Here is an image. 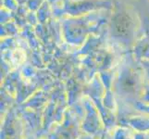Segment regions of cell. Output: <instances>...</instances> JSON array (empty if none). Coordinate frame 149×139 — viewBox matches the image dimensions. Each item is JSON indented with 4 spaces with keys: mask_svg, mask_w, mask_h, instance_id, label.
<instances>
[{
    "mask_svg": "<svg viewBox=\"0 0 149 139\" xmlns=\"http://www.w3.org/2000/svg\"><path fill=\"white\" fill-rule=\"evenodd\" d=\"M142 69L131 59L123 60L114 75L112 92L115 96L126 102H139L146 86Z\"/></svg>",
    "mask_w": 149,
    "mask_h": 139,
    "instance_id": "1",
    "label": "cell"
},
{
    "mask_svg": "<svg viewBox=\"0 0 149 139\" xmlns=\"http://www.w3.org/2000/svg\"><path fill=\"white\" fill-rule=\"evenodd\" d=\"M110 34L117 43L123 45L135 44L136 22L127 9L116 11L110 20Z\"/></svg>",
    "mask_w": 149,
    "mask_h": 139,
    "instance_id": "2",
    "label": "cell"
},
{
    "mask_svg": "<svg viewBox=\"0 0 149 139\" xmlns=\"http://www.w3.org/2000/svg\"><path fill=\"white\" fill-rule=\"evenodd\" d=\"M63 34L66 41L69 44L78 45L84 44L87 36V26L84 22L78 19L67 18L62 20Z\"/></svg>",
    "mask_w": 149,
    "mask_h": 139,
    "instance_id": "3",
    "label": "cell"
},
{
    "mask_svg": "<svg viewBox=\"0 0 149 139\" xmlns=\"http://www.w3.org/2000/svg\"><path fill=\"white\" fill-rule=\"evenodd\" d=\"M134 57L137 59L149 60V36H143L137 40L133 45Z\"/></svg>",
    "mask_w": 149,
    "mask_h": 139,
    "instance_id": "4",
    "label": "cell"
},
{
    "mask_svg": "<svg viewBox=\"0 0 149 139\" xmlns=\"http://www.w3.org/2000/svg\"><path fill=\"white\" fill-rule=\"evenodd\" d=\"M131 126L136 132H148L149 131V115L147 116H133L129 120Z\"/></svg>",
    "mask_w": 149,
    "mask_h": 139,
    "instance_id": "5",
    "label": "cell"
},
{
    "mask_svg": "<svg viewBox=\"0 0 149 139\" xmlns=\"http://www.w3.org/2000/svg\"><path fill=\"white\" fill-rule=\"evenodd\" d=\"M52 8H51V5L45 1L42 7H41L37 11H36V15H37V18H38V22L40 24H44L47 22L49 20V18L51 17L52 15Z\"/></svg>",
    "mask_w": 149,
    "mask_h": 139,
    "instance_id": "6",
    "label": "cell"
},
{
    "mask_svg": "<svg viewBox=\"0 0 149 139\" xmlns=\"http://www.w3.org/2000/svg\"><path fill=\"white\" fill-rule=\"evenodd\" d=\"M112 139H135V132L125 127H118L112 135Z\"/></svg>",
    "mask_w": 149,
    "mask_h": 139,
    "instance_id": "7",
    "label": "cell"
},
{
    "mask_svg": "<svg viewBox=\"0 0 149 139\" xmlns=\"http://www.w3.org/2000/svg\"><path fill=\"white\" fill-rule=\"evenodd\" d=\"M18 33V24L15 20H11L6 24L1 25V37L5 36H12Z\"/></svg>",
    "mask_w": 149,
    "mask_h": 139,
    "instance_id": "8",
    "label": "cell"
},
{
    "mask_svg": "<svg viewBox=\"0 0 149 139\" xmlns=\"http://www.w3.org/2000/svg\"><path fill=\"white\" fill-rule=\"evenodd\" d=\"M1 6L2 8H6L13 13L16 12L19 8L16 0H1Z\"/></svg>",
    "mask_w": 149,
    "mask_h": 139,
    "instance_id": "9",
    "label": "cell"
},
{
    "mask_svg": "<svg viewBox=\"0 0 149 139\" xmlns=\"http://www.w3.org/2000/svg\"><path fill=\"white\" fill-rule=\"evenodd\" d=\"M45 1L47 0H28L25 6H26L29 11L36 12Z\"/></svg>",
    "mask_w": 149,
    "mask_h": 139,
    "instance_id": "10",
    "label": "cell"
},
{
    "mask_svg": "<svg viewBox=\"0 0 149 139\" xmlns=\"http://www.w3.org/2000/svg\"><path fill=\"white\" fill-rule=\"evenodd\" d=\"M14 20V13L9 10L1 8V25L6 24Z\"/></svg>",
    "mask_w": 149,
    "mask_h": 139,
    "instance_id": "11",
    "label": "cell"
},
{
    "mask_svg": "<svg viewBox=\"0 0 149 139\" xmlns=\"http://www.w3.org/2000/svg\"><path fill=\"white\" fill-rule=\"evenodd\" d=\"M26 22H29L31 25H33V26H37L39 22H38L36 12L28 11V13L26 15Z\"/></svg>",
    "mask_w": 149,
    "mask_h": 139,
    "instance_id": "12",
    "label": "cell"
},
{
    "mask_svg": "<svg viewBox=\"0 0 149 139\" xmlns=\"http://www.w3.org/2000/svg\"><path fill=\"white\" fill-rule=\"evenodd\" d=\"M141 101L145 103V104H149V83H147V82L146 83L145 90H143Z\"/></svg>",
    "mask_w": 149,
    "mask_h": 139,
    "instance_id": "13",
    "label": "cell"
},
{
    "mask_svg": "<svg viewBox=\"0 0 149 139\" xmlns=\"http://www.w3.org/2000/svg\"><path fill=\"white\" fill-rule=\"evenodd\" d=\"M16 1L18 2L19 7H22V6H25V5H26L28 0H16Z\"/></svg>",
    "mask_w": 149,
    "mask_h": 139,
    "instance_id": "14",
    "label": "cell"
},
{
    "mask_svg": "<svg viewBox=\"0 0 149 139\" xmlns=\"http://www.w3.org/2000/svg\"><path fill=\"white\" fill-rule=\"evenodd\" d=\"M47 1L52 6V5L56 4V3H58V2H60V1H62V0H47Z\"/></svg>",
    "mask_w": 149,
    "mask_h": 139,
    "instance_id": "15",
    "label": "cell"
},
{
    "mask_svg": "<svg viewBox=\"0 0 149 139\" xmlns=\"http://www.w3.org/2000/svg\"><path fill=\"white\" fill-rule=\"evenodd\" d=\"M101 139H105V137H102ZM106 139H107V138H106Z\"/></svg>",
    "mask_w": 149,
    "mask_h": 139,
    "instance_id": "16",
    "label": "cell"
}]
</instances>
